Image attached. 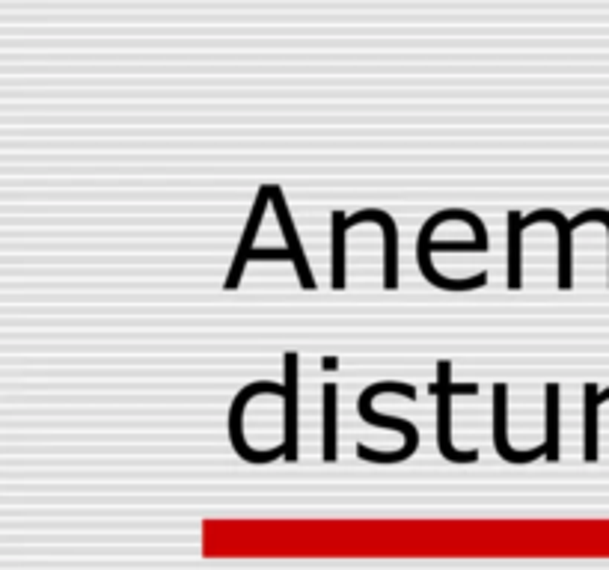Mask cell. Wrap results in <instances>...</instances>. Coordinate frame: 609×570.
<instances>
[{
  "label": "cell",
  "mask_w": 609,
  "mask_h": 570,
  "mask_svg": "<svg viewBox=\"0 0 609 570\" xmlns=\"http://www.w3.org/2000/svg\"><path fill=\"white\" fill-rule=\"evenodd\" d=\"M446 220H464L473 232H476V241L488 250V229H485V223L479 220V214H470V211H464V208H446V211H437V214H431L428 217V223L419 229V238H416V259H419V271H422V277L428 280L431 285H437V288H446V291H470V288H482V285L488 283V274H479V277H470V280H446V277H440L437 271H434V265L428 262L431 259V232L440 226V223H446Z\"/></svg>",
  "instance_id": "1"
},
{
  "label": "cell",
  "mask_w": 609,
  "mask_h": 570,
  "mask_svg": "<svg viewBox=\"0 0 609 570\" xmlns=\"http://www.w3.org/2000/svg\"><path fill=\"white\" fill-rule=\"evenodd\" d=\"M381 392H402L407 398H413L416 389H413L410 383H390V380H387V383H372V386L360 395V416H363L369 425H387V428H393V431H402L407 437V446L405 449H399V452H393V455H381V452H372L369 446H357V455H360L363 461H375V464H396V461H407V458L416 452L419 434H416L413 422L399 419V416H381V413L372 410V398L381 395Z\"/></svg>",
  "instance_id": "2"
},
{
  "label": "cell",
  "mask_w": 609,
  "mask_h": 570,
  "mask_svg": "<svg viewBox=\"0 0 609 570\" xmlns=\"http://www.w3.org/2000/svg\"><path fill=\"white\" fill-rule=\"evenodd\" d=\"M449 372H452V366H449L446 360L437 363V375H440V380L431 386V392L437 395V446H440V455H443L446 461L470 464V461H479V452H476V449L461 452V449L452 446V422H449L452 413H449V407H452V395H473V392H479V386H476V383H452Z\"/></svg>",
  "instance_id": "3"
},
{
  "label": "cell",
  "mask_w": 609,
  "mask_h": 570,
  "mask_svg": "<svg viewBox=\"0 0 609 570\" xmlns=\"http://www.w3.org/2000/svg\"><path fill=\"white\" fill-rule=\"evenodd\" d=\"M259 392H268V395H286V386H280V383H268V380H256V383L244 386V389L235 395L232 407H229V440H232V449H235L244 461H250V464H268V461L286 455V446H283V443H280L277 449L259 455V452H253V449L247 446V440H244V428H241V422H244V407H247V401L256 398Z\"/></svg>",
  "instance_id": "4"
},
{
  "label": "cell",
  "mask_w": 609,
  "mask_h": 570,
  "mask_svg": "<svg viewBox=\"0 0 609 570\" xmlns=\"http://www.w3.org/2000/svg\"><path fill=\"white\" fill-rule=\"evenodd\" d=\"M508 386L506 383H494V449H497V455L503 458V461H508V464H529V461H535V458H541V455H547V446L541 443V446H535V449H529V452H514L511 446H508V428H506V419H508Z\"/></svg>",
  "instance_id": "5"
},
{
  "label": "cell",
  "mask_w": 609,
  "mask_h": 570,
  "mask_svg": "<svg viewBox=\"0 0 609 570\" xmlns=\"http://www.w3.org/2000/svg\"><path fill=\"white\" fill-rule=\"evenodd\" d=\"M538 220H550L559 229V288H571L574 285V244H571V232L577 229L574 220L562 217L553 208H538L532 214L523 217V226H532Z\"/></svg>",
  "instance_id": "6"
},
{
  "label": "cell",
  "mask_w": 609,
  "mask_h": 570,
  "mask_svg": "<svg viewBox=\"0 0 609 570\" xmlns=\"http://www.w3.org/2000/svg\"><path fill=\"white\" fill-rule=\"evenodd\" d=\"M283 369H286V461H298V354H286L283 357Z\"/></svg>",
  "instance_id": "7"
},
{
  "label": "cell",
  "mask_w": 609,
  "mask_h": 570,
  "mask_svg": "<svg viewBox=\"0 0 609 570\" xmlns=\"http://www.w3.org/2000/svg\"><path fill=\"white\" fill-rule=\"evenodd\" d=\"M271 202H274V211H277L280 229L286 232V247H289V253H292V259H295V268H298L301 285H304L306 291H312V288H315V277H312V271H309V265H306V256L304 250H301V241H298V232H295V223H292L289 205H286L283 190L277 188V185H271Z\"/></svg>",
  "instance_id": "8"
},
{
  "label": "cell",
  "mask_w": 609,
  "mask_h": 570,
  "mask_svg": "<svg viewBox=\"0 0 609 570\" xmlns=\"http://www.w3.org/2000/svg\"><path fill=\"white\" fill-rule=\"evenodd\" d=\"M268 202H271V185L259 188L256 205H253V211H250V223H247V229H244L241 247H238V253H235L232 271H229V277H226V285H223V288H238V283H241V274H244L247 256L253 253V241H256V232H259V223H262V214H265Z\"/></svg>",
  "instance_id": "9"
},
{
  "label": "cell",
  "mask_w": 609,
  "mask_h": 570,
  "mask_svg": "<svg viewBox=\"0 0 609 570\" xmlns=\"http://www.w3.org/2000/svg\"><path fill=\"white\" fill-rule=\"evenodd\" d=\"M360 220H375V223L384 226V235H387V241H384V285H387V288H396V223H393V217H390L387 211L366 208V211H357L354 217H348V220H345V229L354 226V223H360Z\"/></svg>",
  "instance_id": "10"
},
{
  "label": "cell",
  "mask_w": 609,
  "mask_h": 570,
  "mask_svg": "<svg viewBox=\"0 0 609 570\" xmlns=\"http://www.w3.org/2000/svg\"><path fill=\"white\" fill-rule=\"evenodd\" d=\"M583 398H586V401H583V404H586V407H583V425H586V428H583V431H586V455H583V458H586L589 464H595V461H598V407H601L604 401H609V389L607 392H598V383L589 380V383L583 386Z\"/></svg>",
  "instance_id": "11"
},
{
  "label": "cell",
  "mask_w": 609,
  "mask_h": 570,
  "mask_svg": "<svg viewBox=\"0 0 609 570\" xmlns=\"http://www.w3.org/2000/svg\"><path fill=\"white\" fill-rule=\"evenodd\" d=\"M520 238H523V214L520 211H508V288L511 291H517L523 285Z\"/></svg>",
  "instance_id": "12"
},
{
  "label": "cell",
  "mask_w": 609,
  "mask_h": 570,
  "mask_svg": "<svg viewBox=\"0 0 609 570\" xmlns=\"http://www.w3.org/2000/svg\"><path fill=\"white\" fill-rule=\"evenodd\" d=\"M544 416H547V461H559V383L544 389Z\"/></svg>",
  "instance_id": "13"
},
{
  "label": "cell",
  "mask_w": 609,
  "mask_h": 570,
  "mask_svg": "<svg viewBox=\"0 0 609 570\" xmlns=\"http://www.w3.org/2000/svg\"><path fill=\"white\" fill-rule=\"evenodd\" d=\"M345 214L342 211H333L330 214V223H333V288H345Z\"/></svg>",
  "instance_id": "14"
},
{
  "label": "cell",
  "mask_w": 609,
  "mask_h": 570,
  "mask_svg": "<svg viewBox=\"0 0 609 570\" xmlns=\"http://www.w3.org/2000/svg\"><path fill=\"white\" fill-rule=\"evenodd\" d=\"M324 461H336V383H324Z\"/></svg>",
  "instance_id": "15"
},
{
  "label": "cell",
  "mask_w": 609,
  "mask_h": 570,
  "mask_svg": "<svg viewBox=\"0 0 609 570\" xmlns=\"http://www.w3.org/2000/svg\"><path fill=\"white\" fill-rule=\"evenodd\" d=\"M321 366H324V369H336V366H339V360H336V357H327Z\"/></svg>",
  "instance_id": "16"
}]
</instances>
